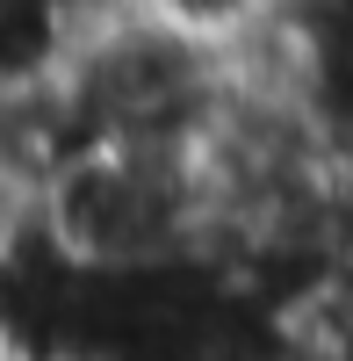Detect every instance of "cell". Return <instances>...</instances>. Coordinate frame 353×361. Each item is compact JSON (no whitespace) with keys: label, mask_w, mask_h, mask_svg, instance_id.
Returning a JSON list of instances; mask_svg holds the SVG:
<instances>
[{"label":"cell","mask_w":353,"mask_h":361,"mask_svg":"<svg viewBox=\"0 0 353 361\" xmlns=\"http://www.w3.org/2000/svg\"><path fill=\"white\" fill-rule=\"evenodd\" d=\"M231 94L224 44L152 15L144 0L101 8L79 37V58L58 87L72 145H152V152H202Z\"/></svg>","instance_id":"cell-1"},{"label":"cell","mask_w":353,"mask_h":361,"mask_svg":"<svg viewBox=\"0 0 353 361\" xmlns=\"http://www.w3.org/2000/svg\"><path fill=\"white\" fill-rule=\"evenodd\" d=\"M37 217L94 275L210 260V180H202L195 152L72 145L37 180Z\"/></svg>","instance_id":"cell-2"},{"label":"cell","mask_w":353,"mask_h":361,"mask_svg":"<svg viewBox=\"0 0 353 361\" xmlns=\"http://www.w3.org/2000/svg\"><path fill=\"white\" fill-rule=\"evenodd\" d=\"M94 8L86 0H0V94L44 102L65 87Z\"/></svg>","instance_id":"cell-3"},{"label":"cell","mask_w":353,"mask_h":361,"mask_svg":"<svg viewBox=\"0 0 353 361\" xmlns=\"http://www.w3.org/2000/svg\"><path fill=\"white\" fill-rule=\"evenodd\" d=\"M144 8L181 22V29H195V37H210V44H231L245 22L267 15V0H144Z\"/></svg>","instance_id":"cell-4"}]
</instances>
